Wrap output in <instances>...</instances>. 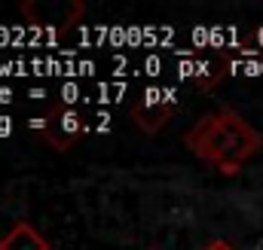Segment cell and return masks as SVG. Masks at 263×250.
<instances>
[{
    "mask_svg": "<svg viewBox=\"0 0 263 250\" xmlns=\"http://www.w3.org/2000/svg\"><path fill=\"white\" fill-rule=\"evenodd\" d=\"M187 150L214 171L236 177L263 147V134L236 110H214L187 128Z\"/></svg>",
    "mask_w": 263,
    "mask_h": 250,
    "instance_id": "1",
    "label": "cell"
},
{
    "mask_svg": "<svg viewBox=\"0 0 263 250\" xmlns=\"http://www.w3.org/2000/svg\"><path fill=\"white\" fill-rule=\"evenodd\" d=\"M37 134H40V140L46 147H52L59 153H67V150H73L83 140L86 119H83V113L73 104H52L37 119Z\"/></svg>",
    "mask_w": 263,
    "mask_h": 250,
    "instance_id": "2",
    "label": "cell"
},
{
    "mask_svg": "<svg viewBox=\"0 0 263 250\" xmlns=\"http://www.w3.org/2000/svg\"><path fill=\"white\" fill-rule=\"evenodd\" d=\"M178 113V101H172L168 95L156 92V89H144L135 101L129 104V116L144 134H156L175 119Z\"/></svg>",
    "mask_w": 263,
    "mask_h": 250,
    "instance_id": "3",
    "label": "cell"
},
{
    "mask_svg": "<svg viewBox=\"0 0 263 250\" xmlns=\"http://www.w3.org/2000/svg\"><path fill=\"white\" fill-rule=\"evenodd\" d=\"M230 55L223 52V49H214V46H208V49H199L190 55V82L202 89V92H208V89H214L227 73H230Z\"/></svg>",
    "mask_w": 263,
    "mask_h": 250,
    "instance_id": "4",
    "label": "cell"
},
{
    "mask_svg": "<svg viewBox=\"0 0 263 250\" xmlns=\"http://www.w3.org/2000/svg\"><path fill=\"white\" fill-rule=\"evenodd\" d=\"M0 250H49V241L40 229H34L31 223H15L3 238Z\"/></svg>",
    "mask_w": 263,
    "mask_h": 250,
    "instance_id": "5",
    "label": "cell"
},
{
    "mask_svg": "<svg viewBox=\"0 0 263 250\" xmlns=\"http://www.w3.org/2000/svg\"><path fill=\"white\" fill-rule=\"evenodd\" d=\"M205 250H236L233 247V244H227V241H220V238H217V241H211V244H208V247Z\"/></svg>",
    "mask_w": 263,
    "mask_h": 250,
    "instance_id": "6",
    "label": "cell"
}]
</instances>
